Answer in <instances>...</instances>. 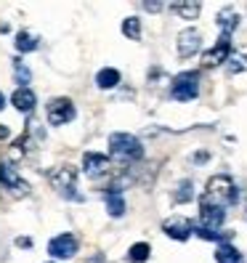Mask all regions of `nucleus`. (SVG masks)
I'll list each match as a JSON object with an SVG mask.
<instances>
[{
	"label": "nucleus",
	"mask_w": 247,
	"mask_h": 263,
	"mask_svg": "<svg viewBox=\"0 0 247 263\" xmlns=\"http://www.w3.org/2000/svg\"><path fill=\"white\" fill-rule=\"evenodd\" d=\"M239 199L237 183L231 181L229 176H213L207 181V189L199 199V205H213V208H229Z\"/></svg>",
	"instance_id": "obj_1"
},
{
	"label": "nucleus",
	"mask_w": 247,
	"mask_h": 263,
	"mask_svg": "<svg viewBox=\"0 0 247 263\" xmlns=\"http://www.w3.org/2000/svg\"><path fill=\"white\" fill-rule=\"evenodd\" d=\"M109 152L122 162H133V160L144 157L141 141H138L136 136H130V133H112L109 136Z\"/></svg>",
	"instance_id": "obj_2"
},
{
	"label": "nucleus",
	"mask_w": 247,
	"mask_h": 263,
	"mask_svg": "<svg viewBox=\"0 0 247 263\" xmlns=\"http://www.w3.org/2000/svg\"><path fill=\"white\" fill-rule=\"evenodd\" d=\"M74 178H77V170L72 165H59L48 173V183L67 199H80V194L74 192Z\"/></svg>",
	"instance_id": "obj_3"
},
{
	"label": "nucleus",
	"mask_w": 247,
	"mask_h": 263,
	"mask_svg": "<svg viewBox=\"0 0 247 263\" xmlns=\"http://www.w3.org/2000/svg\"><path fill=\"white\" fill-rule=\"evenodd\" d=\"M74 115H77L74 104L67 96H56V99L48 101V106H45V117H48L51 125H67V122L74 120Z\"/></svg>",
	"instance_id": "obj_4"
},
{
	"label": "nucleus",
	"mask_w": 247,
	"mask_h": 263,
	"mask_svg": "<svg viewBox=\"0 0 247 263\" xmlns=\"http://www.w3.org/2000/svg\"><path fill=\"white\" fill-rule=\"evenodd\" d=\"M170 93L176 101H192L199 93V74L197 72H181L170 85Z\"/></svg>",
	"instance_id": "obj_5"
},
{
	"label": "nucleus",
	"mask_w": 247,
	"mask_h": 263,
	"mask_svg": "<svg viewBox=\"0 0 247 263\" xmlns=\"http://www.w3.org/2000/svg\"><path fill=\"white\" fill-rule=\"evenodd\" d=\"M0 183H3V186H8L16 197H27V194H29V183L16 173V167H13L11 162L0 165Z\"/></svg>",
	"instance_id": "obj_6"
},
{
	"label": "nucleus",
	"mask_w": 247,
	"mask_h": 263,
	"mask_svg": "<svg viewBox=\"0 0 247 263\" xmlns=\"http://www.w3.org/2000/svg\"><path fill=\"white\" fill-rule=\"evenodd\" d=\"M229 53H231V35H221L218 43L202 56V67H218L223 61H229Z\"/></svg>",
	"instance_id": "obj_7"
},
{
	"label": "nucleus",
	"mask_w": 247,
	"mask_h": 263,
	"mask_svg": "<svg viewBox=\"0 0 247 263\" xmlns=\"http://www.w3.org/2000/svg\"><path fill=\"white\" fill-rule=\"evenodd\" d=\"M48 253L53 258H72L77 253V237L74 234H59L48 242Z\"/></svg>",
	"instance_id": "obj_8"
},
{
	"label": "nucleus",
	"mask_w": 247,
	"mask_h": 263,
	"mask_svg": "<svg viewBox=\"0 0 247 263\" xmlns=\"http://www.w3.org/2000/svg\"><path fill=\"white\" fill-rule=\"evenodd\" d=\"M162 231H165L167 237H173V239L183 242V239H189V237H192L194 223H192L189 218H181V215H176V218H167V221L162 223Z\"/></svg>",
	"instance_id": "obj_9"
},
{
	"label": "nucleus",
	"mask_w": 247,
	"mask_h": 263,
	"mask_svg": "<svg viewBox=\"0 0 247 263\" xmlns=\"http://www.w3.org/2000/svg\"><path fill=\"white\" fill-rule=\"evenodd\" d=\"M226 213L223 208H213V205H199V229H210L218 231V226L223 223Z\"/></svg>",
	"instance_id": "obj_10"
},
{
	"label": "nucleus",
	"mask_w": 247,
	"mask_h": 263,
	"mask_svg": "<svg viewBox=\"0 0 247 263\" xmlns=\"http://www.w3.org/2000/svg\"><path fill=\"white\" fill-rule=\"evenodd\" d=\"M199 45H202V37H199L197 29H183L178 35V56L181 59H189L199 51Z\"/></svg>",
	"instance_id": "obj_11"
},
{
	"label": "nucleus",
	"mask_w": 247,
	"mask_h": 263,
	"mask_svg": "<svg viewBox=\"0 0 247 263\" xmlns=\"http://www.w3.org/2000/svg\"><path fill=\"white\" fill-rule=\"evenodd\" d=\"M11 104L16 106L19 112H32V109H35V104H37V99H35V93H32V90H29L27 85H22V88L13 90Z\"/></svg>",
	"instance_id": "obj_12"
},
{
	"label": "nucleus",
	"mask_w": 247,
	"mask_h": 263,
	"mask_svg": "<svg viewBox=\"0 0 247 263\" xmlns=\"http://www.w3.org/2000/svg\"><path fill=\"white\" fill-rule=\"evenodd\" d=\"M106 154H96V152H85V157H83V167H85V173L88 176H99V173H104L106 170Z\"/></svg>",
	"instance_id": "obj_13"
},
{
	"label": "nucleus",
	"mask_w": 247,
	"mask_h": 263,
	"mask_svg": "<svg viewBox=\"0 0 247 263\" xmlns=\"http://www.w3.org/2000/svg\"><path fill=\"white\" fill-rule=\"evenodd\" d=\"M218 27L223 29V35H231V32L239 27V16L234 13V8H223V11L218 13Z\"/></svg>",
	"instance_id": "obj_14"
},
{
	"label": "nucleus",
	"mask_w": 247,
	"mask_h": 263,
	"mask_svg": "<svg viewBox=\"0 0 247 263\" xmlns=\"http://www.w3.org/2000/svg\"><path fill=\"white\" fill-rule=\"evenodd\" d=\"M215 260L218 263H242V253L237 250V247L231 245H218V250H215Z\"/></svg>",
	"instance_id": "obj_15"
},
{
	"label": "nucleus",
	"mask_w": 247,
	"mask_h": 263,
	"mask_svg": "<svg viewBox=\"0 0 247 263\" xmlns=\"http://www.w3.org/2000/svg\"><path fill=\"white\" fill-rule=\"evenodd\" d=\"M106 210H109L112 218H120V215L125 213V199L120 197V189H112L106 194Z\"/></svg>",
	"instance_id": "obj_16"
},
{
	"label": "nucleus",
	"mask_w": 247,
	"mask_h": 263,
	"mask_svg": "<svg viewBox=\"0 0 247 263\" xmlns=\"http://www.w3.org/2000/svg\"><path fill=\"white\" fill-rule=\"evenodd\" d=\"M117 83H120V72L112 69V67H104V69L96 74V85L104 88V90H106V88H115Z\"/></svg>",
	"instance_id": "obj_17"
},
{
	"label": "nucleus",
	"mask_w": 247,
	"mask_h": 263,
	"mask_svg": "<svg viewBox=\"0 0 247 263\" xmlns=\"http://www.w3.org/2000/svg\"><path fill=\"white\" fill-rule=\"evenodd\" d=\"M181 19H197L199 16V11H202V6L199 3H173L170 6Z\"/></svg>",
	"instance_id": "obj_18"
},
{
	"label": "nucleus",
	"mask_w": 247,
	"mask_h": 263,
	"mask_svg": "<svg viewBox=\"0 0 247 263\" xmlns=\"http://www.w3.org/2000/svg\"><path fill=\"white\" fill-rule=\"evenodd\" d=\"M149 245L146 242H136L130 250H128V260L130 263H144V260H149Z\"/></svg>",
	"instance_id": "obj_19"
},
{
	"label": "nucleus",
	"mask_w": 247,
	"mask_h": 263,
	"mask_svg": "<svg viewBox=\"0 0 247 263\" xmlns=\"http://www.w3.org/2000/svg\"><path fill=\"white\" fill-rule=\"evenodd\" d=\"M37 48V37L29 35V32H19L16 35V51L27 53V51H35Z\"/></svg>",
	"instance_id": "obj_20"
},
{
	"label": "nucleus",
	"mask_w": 247,
	"mask_h": 263,
	"mask_svg": "<svg viewBox=\"0 0 247 263\" xmlns=\"http://www.w3.org/2000/svg\"><path fill=\"white\" fill-rule=\"evenodd\" d=\"M122 32H125L130 40H138V37H141V19L128 16L125 22H122Z\"/></svg>",
	"instance_id": "obj_21"
},
{
	"label": "nucleus",
	"mask_w": 247,
	"mask_h": 263,
	"mask_svg": "<svg viewBox=\"0 0 247 263\" xmlns=\"http://www.w3.org/2000/svg\"><path fill=\"white\" fill-rule=\"evenodd\" d=\"M244 69H247V56L244 53L229 59V74H237V72H244Z\"/></svg>",
	"instance_id": "obj_22"
},
{
	"label": "nucleus",
	"mask_w": 247,
	"mask_h": 263,
	"mask_svg": "<svg viewBox=\"0 0 247 263\" xmlns=\"http://www.w3.org/2000/svg\"><path fill=\"white\" fill-rule=\"evenodd\" d=\"M186 199H192V183L183 181L178 186V192H176V202H186Z\"/></svg>",
	"instance_id": "obj_23"
},
{
	"label": "nucleus",
	"mask_w": 247,
	"mask_h": 263,
	"mask_svg": "<svg viewBox=\"0 0 247 263\" xmlns=\"http://www.w3.org/2000/svg\"><path fill=\"white\" fill-rule=\"evenodd\" d=\"M16 77H19V80H24V83L29 80V72H27V69L19 64V61H16Z\"/></svg>",
	"instance_id": "obj_24"
},
{
	"label": "nucleus",
	"mask_w": 247,
	"mask_h": 263,
	"mask_svg": "<svg viewBox=\"0 0 247 263\" xmlns=\"http://www.w3.org/2000/svg\"><path fill=\"white\" fill-rule=\"evenodd\" d=\"M144 6H146L149 11H160V8H162V3H144Z\"/></svg>",
	"instance_id": "obj_25"
},
{
	"label": "nucleus",
	"mask_w": 247,
	"mask_h": 263,
	"mask_svg": "<svg viewBox=\"0 0 247 263\" xmlns=\"http://www.w3.org/2000/svg\"><path fill=\"white\" fill-rule=\"evenodd\" d=\"M3 106H6V96H3V93H0V109H3Z\"/></svg>",
	"instance_id": "obj_26"
},
{
	"label": "nucleus",
	"mask_w": 247,
	"mask_h": 263,
	"mask_svg": "<svg viewBox=\"0 0 247 263\" xmlns=\"http://www.w3.org/2000/svg\"><path fill=\"white\" fill-rule=\"evenodd\" d=\"M90 263H101V255H96V258H93V260H90Z\"/></svg>",
	"instance_id": "obj_27"
}]
</instances>
